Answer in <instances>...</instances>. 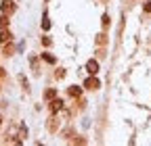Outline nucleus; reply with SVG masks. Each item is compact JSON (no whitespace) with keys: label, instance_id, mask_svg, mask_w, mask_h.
Listing matches in <instances>:
<instances>
[{"label":"nucleus","instance_id":"obj_1","mask_svg":"<svg viewBox=\"0 0 151 146\" xmlns=\"http://www.w3.org/2000/svg\"><path fill=\"white\" fill-rule=\"evenodd\" d=\"M15 11H17V4L13 0H2V4H0V13L2 15H13Z\"/></svg>","mask_w":151,"mask_h":146},{"label":"nucleus","instance_id":"obj_2","mask_svg":"<svg viewBox=\"0 0 151 146\" xmlns=\"http://www.w3.org/2000/svg\"><path fill=\"white\" fill-rule=\"evenodd\" d=\"M61 108H63V100H59V98H50V100H48V111H50L52 115L59 113Z\"/></svg>","mask_w":151,"mask_h":146},{"label":"nucleus","instance_id":"obj_3","mask_svg":"<svg viewBox=\"0 0 151 146\" xmlns=\"http://www.w3.org/2000/svg\"><path fill=\"white\" fill-rule=\"evenodd\" d=\"M84 88H86V90H99V88H101V82L94 77V75H90V77L84 79Z\"/></svg>","mask_w":151,"mask_h":146},{"label":"nucleus","instance_id":"obj_4","mask_svg":"<svg viewBox=\"0 0 151 146\" xmlns=\"http://www.w3.org/2000/svg\"><path fill=\"white\" fill-rule=\"evenodd\" d=\"M86 69H88L90 75H97V73H99V63L94 61V59H90V61L86 63Z\"/></svg>","mask_w":151,"mask_h":146},{"label":"nucleus","instance_id":"obj_5","mask_svg":"<svg viewBox=\"0 0 151 146\" xmlns=\"http://www.w3.org/2000/svg\"><path fill=\"white\" fill-rule=\"evenodd\" d=\"M67 94H69L71 98H80L82 88H80V86H69V88H67Z\"/></svg>","mask_w":151,"mask_h":146},{"label":"nucleus","instance_id":"obj_6","mask_svg":"<svg viewBox=\"0 0 151 146\" xmlns=\"http://www.w3.org/2000/svg\"><path fill=\"white\" fill-rule=\"evenodd\" d=\"M13 40V33L9 31V29H2L0 31V44H6V42H11Z\"/></svg>","mask_w":151,"mask_h":146},{"label":"nucleus","instance_id":"obj_7","mask_svg":"<svg viewBox=\"0 0 151 146\" xmlns=\"http://www.w3.org/2000/svg\"><path fill=\"white\" fill-rule=\"evenodd\" d=\"M9 27V15H0V29Z\"/></svg>","mask_w":151,"mask_h":146},{"label":"nucleus","instance_id":"obj_8","mask_svg":"<svg viewBox=\"0 0 151 146\" xmlns=\"http://www.w3.org/2000/svg\"><path fill=\"white\" fill-rule=\"evenodd\" d=\"M42 59H44L48 65H55V63H57V59L52 57V54H48V52H44V54H42Z\"/></svg>","mask_w":151,"mask_h":146},{"label":"nucleus","instance_id":"obj_9","mask_svg":"<svg viewBox=\"0 0 151 146\" xmlns=\"http://www.w3.org/2000/svg\"><path fill=\"white\" fill-rule=\"evenodd\" d=\"M55 96H57V90H55V88H48L46 92H44V98H46V100H50V98H55Z\"/></svg>","mask_w":151,"mask_h":146},{"label":"nucleus","instance_id":"obj_10","mask_svg":"<svg viewBox=\"0 0 151 146\" xmlns=\"http://www.w3.org/2000/svg\"><path fill=\"white\" fill-rule=\"evenodd\" d=\"M42 29H44V31L50 29V19H48V15H44V19H42Z\"/></svg>","mask_w":151,"mask_h":146},{"label":"nucleus","instance_id":"obj_11","mask_svg":"<svg viewBox=\"0 0 151 146\" xmlns=\"http://www.w3.org/2000/svg\"><path fill=\"white\" fill-rule=\"evenodd\" d=\"M57 127H59V123H57V119H50V123H48V132H55Z\"/></svg>","mask_w":151,"mask_h":146},{"label":"nucleus","instance_id":"obj_12","mask_svg":"<svg viewBox=\"0 0 151 146\" xmlns=\"http://www.w3.org/2000/svg\"><path fill=\"white\" fill-rule=\"evenodd\" d=\"M97 44H107V35L105 33H99L97 35Z\"/></svg>","mask_w":151,"mask_h":146},{"label":"nucleus","instance_id":"obj_13","mask_svg":"<svg viewBox=\"0 0 151 146\" xmlns=\"http://www.w3.org/2000/svg\"><path fill=\"white\" fill-rule=\"evenodd\" d=\"M4 46H6V48H4V52H6V54H13V52H15V46H11V42H6Z\"/></svg>","mask_w":151,"mask_h":146},{"label":"nucleus","instance_id":"obj_14","mask_svg":"<svg viewBox=\"0 0 151 146\" xmlns=\"http://www.w3.org/2000/svg\"><path fill=\"white\" fill-rule=\"evenodd\" d=\"M103 27H109V15H103V19H101Z\"/></svg>","mask_w":151,"mask_h":146},{"label":"nucleus","instance_id":"obj_15","mask_svg":"<svg viewBox=\"0 0 151 146\" xmlns=\"http://www.w3.org/2000/svg\"><path fill=\"white\" fill-rule=\"evenodd\" d=\"M42 44H44V46H50V44H52V40L48 38V35H44V38H42Z\"/></svg>","mask_w":151,"mask_h":146},{"label":"nucleus","instance_id":"obj_16","mask_svg":"<svg viewBox=\"0 0 151 146\" xmlns=\"http://www.w3.org/2000/svg\"><path fill=\"white\" fill-rule=\"evenodd\" d=\"M57 77L63 79V77H65V69H57Z\"/></svg>","mask_w":151,"mask_h":146},{"label":"nucleus","instance_id":"obj_17","mask_svg":"<svg viewBox=\"0 0 151 146\" xmlns=\"http://www.w3.org/2000/svg\"><path fill=\"white\" fill-rule=\"evenodd\" d=\"M143 9H145V13H151V2H145Z\"/></svg>","mask_w":151,"mask_h":146},{"label":"nucleus","instance_id":"obj_18","mask_svg":"<svg viewBox=\"0 0 151 146\" xmlns=\"http://www.w3.org/2000/svg\"><path fill=\"white\" fill-rule=\"evenodd\" d=\"M4 77V69H0V79H2Z\"/></svg>","mask_w":151,"mask_h":146},{"label":"nucleus","instance_id":"obj_19","mask_svg":"<svg viewBox=\"0 0 151 146\" xmlns=\"http://www.w3.org/2000/svg\"><path fill=\"white\" fill-rule=\"evenodd\" d=\"M0 123H2V115H0Z\"/></svg>","mask_w":151,"mask_h":146}]
</instances>
